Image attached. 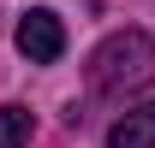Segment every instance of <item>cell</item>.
Instances as JSON below:
<instances>
[{
    "mask_svg": "<svg viewBox=\"0 0 155 148\" xmlns=\"http://www.w3.org/2000/svg\"><path fill=\"white\" fill-rule=\"evenodd\" d=\"M155 83V42L143 30H114L90 54V89L96 95H137Z\"/></svg>",
    "mask_w": 155,
    "mask_h": 148,
    "instance_id": "obj_1",
    "label": "cell"
},
{
    "mask_svg": "<svg viewBox=\"0 0 155 148\" xmlns=\"http://www.w3.org/2000/svg\"><path fill=\"white\" fill-rule=\"evenodd\" d=\"M12 42H18V54L30 59V65H54V59L66 54V24H60L48 6H36V12H24V18H18Z\"/></svg>",
    "mask_w": 155,
    "mask_h": 148,
    "instance_id": "obj_2",
    "label": "cell"
},
{
    "mask_svg": "<svg viewBox=\"0 0 155 148\" xmlns=\"http://www.w3.org/2000/svg\"><path fill=\"white\" fill-rule=\"evenodd\" d=\"M107 148H155V101L137 107V113H125V119H114Z\"/></svg>",
    "mask_w": 155,
    "mask_h": 148,
    "instance_id": "obj_3",
    "label": "cell"
},
{
    "mask_svg": "<svg viewBox=\"0 0 155 148\" xmlns=\"http://www.w3.org/2000/svg\"><path fill=\"white\" fill-rule=\"evenodd\" d=\"M30 130H36L30 107H18V101L0 107V148H30Z\"/></svg>",
    "mask_w": 155,
    "mask_h": 148,
    "instance_id": "obj_4",
    "label": "cell"
}]
</instances>
